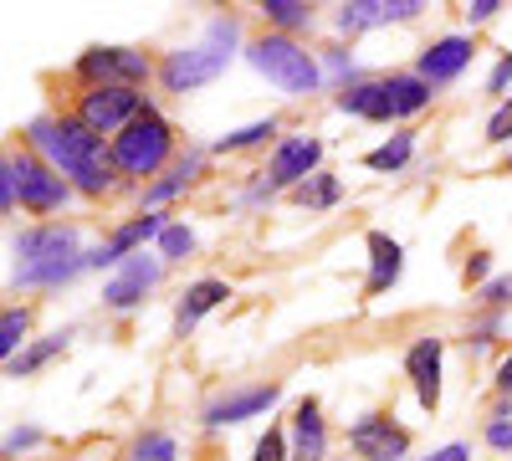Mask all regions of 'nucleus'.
<instances>
[{
    "label": "nucleus",
    "instance_id": "41",
    "mask_svg": "<svg viewBox=\"0 0 512 461\" xmlns=\"http://www.w3.org/2000/svg\"><path fill=\"white\" fill-rule=\"evenodd\" d=\"M492 380H497V395H502V400H512V349L497 359V374H492Z\"/></svg>",
    "mask_w": 512,
    "mask_h": 461
},
{
    "label": "nucleus",
    "instance_id": "8",
    "mask_svg": "<svg viewBox=\"0 0 512 461\" xmlns=\"http://www.w3.org/2000/svg\"><path fill=\"white\" fill-rule=\"evenodd\" d=\"M144 88H77V98H72V118H82L88 129L98 134V139H118L128 123H134L139 113H144Z\"/></svg>",
    "mask_w": 512,
    "mask_h": 461
},
{
    "label": "nucleus",
    "instance_id": "17",
    "mask_svg": "<svg viewBox=\"0 0 512 461\" xmlns=\"http://www.w3.org/2000/svg\"><path fill=\"white\" fill-rule=\"evenodd\" d=\"M292 461H323L328 456V415H323V400L318 395H303L292 405Z\"/></svg>",
    "mask_w": 512,
    "mask_h": 461
},
{
    "label": "nucleus",
    "instance_id": "1",
    "mask_svg": "<svg viewBox=\"0 0 512 461\" xmlns=\"http://www.w3.org/2000/svg\"><path fill=\"white\" fill-rule=\"evenodd\" d=\"M21 144L36 149L52 170L82 195V200H108L118 190V175H113V159H108V139H98L82 118H72L67 108L57 113H36L26 129H21Z\"/></svg>",
    "mask_w": 512,
    "mask_h": 461
},
{
    "label": "nucleus",
    "instance_id": "29",
    "mask_svg": "<svg viewBox=\"0 0 512 461\" xmlns=\"http://www.w3.org/2000/svg\"><path fill=\"white\" fill-rule=\"evenodd\" d=\"M482 441H487L497 456H512V400H502L487 421H482Z\"/></svg>",
    "mask_w": 512,
    "mask_h": 461
},
{
    "label": "nucleus",
    "instance_id": "30",
    "mask_svg": "<svg viewBox=\"0 0 512 461\" xmlns=\"http://www.w3.org/2000/svg\"><path fill=\"white\" fill-rule=\"evenodd\" d=\"M190 251H195V231L185 221H169L164 236H159V262H185Z\"/></svg>",
    "mask_w": 512,
    "mask_h": 461
},
{
    "label": "nucleus",
    "instance_id": "24",
    "mask_svg": "<svg viewBox=\"0 0 512 461\" xmlns=\"http://www.w3.org/2000/svg\"><path fill=\"white\" fill-rule=\"evenodd\" d=\"M338 200H344V180H338L333 170H318L313 180H303V185L292 190V205H297V211H308V216L333 211Z\"/></svg>",
    "mask_w": 512,
    "mask_h": 461
},
{
    "label": "nucleus",
    "instance_id": "32",
    "mask_svg": "<svg viewBox=\"0 0 512 461\" xmlns=\"http://www.w3.org/2000/svg\"><path fill=\"white\" fill-rule=\"evenodd\" d=\"M251 461H292V436H287V426H267L262 436H256Z\"/></svg>",
    "mask_w": 512,
    "mask_h": 461
},
{
    "label": "nucleus",
    "instance_id": "42",
    "mask_svg": "<svg viewBox=\"0 0 512 461\" xmlns=\"http://www.w3.org/2000/svg\"><path fill=\"white\" fill-rule=\"evenodd\" d=\"M36 441H41V431H31V426H26V431H11V436H6V451L16 456V451H31Z\"/></svg>",
    "mask_w": 512,
    "mask_h": 461
},
{
    "label": "nucleus",
    "instance_id": "6",
    "mask_svg": "<svg viewBox=\"0 0 512 461\" xmlns=\"http://www.w3.org/2000/svg\"><path fill=\"white\" fill-rule=\"evenodd\" d=\"M241 57H246V67H251L256 77H267L272 88L287 93V98H308V93H318L323 82H328L323 57H318L313 47H303L297 36H282V31L251 36Z\"/></svg>",
    "mask_w": 512,
    "mask_h": 461
},
{
    "label": "nucleus",
    "instance_id": "26",
    "mask_svg": "<svg viewBox=\"0 0 512 461\" xmlns=\"http://www.w3.org/2000/svg\"><path fill=\"white\" fill-rule=\"evenodd\" d=\"M267 16V31H282V36H297V31H313V6L308 0H262V6H256Z\"/></svg>",
    "mask_w": 512,
    "mask_h": 461
},
{
    "label": "nucleus",
    "instance_id": "16",
    "mask_svg": "<svg viewBox=\"0 0 512 461\" xmlns=\"http://www.w3.org/2000/svg\"><path fill=\"white\" fill-rule=\"evenodd\" d=\"M425 6L420 0H349L338 6L333 26L344 36H359V31H374V26H400V21H415Z\"/></svg>",
    "mask_w": 512,
    "mask_h": 461
},
{
    "label": "nucleus",
    "instance_id": "14",
    "mask_svg": "<svg viewBox=\"0 0 512 461\" xmlns=\"http://www.w3.org/2000/svg\"><path fill=\"white\" fill-rule=\"evenodd\" d=\"M282 400V385L267 380V385H246V390H226L221 400H210L200 421L210 431H221V426H241V421H256V415H267L272 405Z\"/></svg>",
    "mask_w": 512,
    "mask_h": 461
},
{
    "label": "nucleus",
    "instance_id": "3",
    "mask_svg": "<svg viewBox=\"0 0 512 461\" xmlns=\"http://www.w3.org/2000/svg\"><path fill=\"white\" fill-rule=\"evenodd\" d=\"M236 52H246L241 21H236V16H216V21L200 31V41H190V47L169 52V57L159 62V88H164V93H175V98L200 93L205 82H216V77L231 67Z\"/></svg>",
    "mask_w": 512,
    "mask_h": 461
},
{
    "label": "nucleus",
    "instance_id": "28",
    "mask_svg": "<svg viewBox=\"0 0 512 461\" xmlns=\"http://www.w3.org/2000/svg\"><path fill=\"white\" fill-rule=\"evenodd\" d=\"M282 129V118H256V123H246V129H236V134H221L216 144H210V149H216V154H241V149H262L272 134Z\"/></svg>",
    "mask_w": 512,
    "mask_h": 461
},
{
    "label": "nucleus",
    "instance_id": "27",
    "mask_svg": "<svg viewBox=\"0 0 512 461\" xmlns=\"http://www.w3.org/2000/svg\"><path fill=\"white\" fill-rule=\"evenodd\" d=\"M26 344H31V308L21 303V308H6V313H0V359L11 364Z\"/></svg>",
    "mask_w": 512,
    "mask_h": 461
},
{
    "label": "nucleus",
    "instance_id": "21",
    "mask_svg": "<svg viewBox=\"0 0 512 461\" xmlns=\"http://www.w3.org/2000/svg\"><path fill=\"white\" fill-rule=\"evenodd\" d=\"M200 164H205V154H200V149H185V154H180V159L169 164V170H164V175H159V180L144 190V205H149V211H159L164 200L185 195V190L195 185V175H200Z\"/></svg>",
    "mask_w": 512,
    "mask_h": 461
},
{
    "label": "nucleus",
    "instance_id": "40",
    "mask_svg": "<svg viewBox=\"0 0 512 461\" xmlns=\"http://www.w3.org/2000/svg\"><path fill=\"white\" fill-rule=\"evenodd\" d=\"M425 461H472V446H466V441H451V446H436Z\"/></svg>",
    "mask_w": 512,
    "mask_h": 461
},
{
    "label": "nucleus",
    "instance_id": "36",
    "mask_svg": "<svg viewBox=\"0 0 512 461\" xmlns=\"http://www.w3.org/2000/svg\"><path fill=\"white\" fill-rule=\"evenodd\" d=\"M477 298H482V308H487V313H502V308L512 303V277H492V282L477 292Z\"/></svg>",
    "mask_w": 512,
    "mask_h": 461
},
{
    "label": "nucleus",
    "instance_id": "7",
    "mask_svg": "<svg viewBox=\"0 0 512 461\" xmlns=\"http://www.w3.org/2000/svg\"><path fill=\"white\" fill-rule=\"evenodd\" d=\"M67 77L77 88H144L149 77H159V67L149 52H134V47H88Z\"/></svg>",
    "mask_w": 512,
    "mask_h": 461
},
{
    "label": "nucleus",
    "instance_id": "39",
    "mask_svg": "<svg viewBox=\"0 0 512 461\" xmlns=\"http://www.w3.org/2000/svg\"><path fill=\"white\" fill-rule=\"evenodd\" d=\"M497 11H502V0H472V6H466L461 16L472 21V26H487V21H492Z\"/></svg>",
    "mask_w": 512,
    "mask_h": 461
},
{
    "label": "nucleus",
    "instance_id": "4",
    "mask_svg": "<svg viewBox=\"0 0 512 461\" xmlns=\"http://www.w3.org/2000/svg\"><path fill=\"white\" fill-rule=\"evenodd\" d=\"M72 185L52 170L47 159H41L36 149H6V164H0V211L6 216H36V221H47L57 211H67L72 205Z\"/></svg>",
    "mask_w": 512,
    "mask_h": 461
},
{
    "label": "nucleus",
    "instance_id": "9",
    "mask_svg": "<svg viewBox=\"0 0 512 461\" xmlns=\"http://www.w3.org/2000/svg\"><path fill=\"white\" fill-rule=\"evenodd\" d=\"M318 170H323V139L318 134H292V139H277V149L267 159V185L272 190H297Z\"/></svg>",
    "mask_w": 512,
    "mask_h": 461
},
{
    "label": "nucleus",
    "instance_id": "12",
    "mask_svg": "<svg viewBox=\"0 0 512 461\" xmlns=\"http://www.w3.org/2000/svg\"><path fill=\"white\" fill-rule=\"evenodd\" d=\"M164 211H144V216H134V221H123L108 241H98L93 251H88V267H123L128 257H139V251H144V241H159L164 236Z\"/></svg>",
    "mask_w": 512,
    "mask_h": 461
},
{
    "label": "nucleus",
    "instance_id": "2",
    "mask_svg": "<svg viewBox=\"0 0 512 461\" xmlns=\"http://www.w3.org/2000/svg\"><path fill=\"white\" fill-rule=\"evenodd\" d=\"M16 287H62L77 272H88V251H82V231L72 221H31L16 231Z\"/></svg>",
    "mask_w": 512,
    "mask_h": 461
},
{
    "label": "nucleus",
    "instance_id": "35",
    "mask_svg": "<svg viewBox=\"0 0 512 461\" xmlns=\"http://www.w3.org/2000/svg\"><path fill=\"white\" fill-rule=\"evenodd\" d=\"M502 333V313H487L482 323H472V333H466V349H492Z\"/></svg>",
    "mask_w": 512,
    "mask_h": 461
},
{
    "label": "nucleus",
    "instance_id": "23",
    "mask_svg": "<svg viewBox=\"0 0 512 461\" xmlns=\"http://www.w3.org/2000/svg\"><path fill=\"white\" fill-rule=\"evenodd\" d=\"M384 82H390L395 118H415V113H425V108L436 103V88H431V82H425L420 72H390Z\"/></svg>",
    "mask_w": 512,
    "mask_h": 461
},
{
    "label": "nucleus",
    "instance_id": "31",
    "mask_svg": "<svg viewBox=\"0 0 512 461\" xmlns=\"http://www.w3.org/2000/svg\"><path fill=\"white\" fill-rule=\"evenodd\" d=\"M134 461H180V441L164 431H144L134 441Z\"/></svg>",
    "mask_w": 512,
    "mask_h": 461
},
{
    "label": "nucleus",
    "instance_id": "5",
    "mask_svg": "<svg viewBox=\"0 0 512 461\" xmlns=\"http://www.w3.org/2000/svg\"><path fill=\"white\" fill-rule=\"evenodd\" d=\"M108 159H113V175L123 185H154L159 170L180 159V139H175V123H169L154 103H144V113L128 123V129L108 144Z\"/></svg>",
    "mask_w": 512,
    "mask_h": 461
},
{
    "label": "nucleus",
    "instance_id": "18",
    "mask_svg": "<svg viewBox=\"0 0 512 461\" xmlns=\"http://www.w3.org/2000/svg\"><path fill=\"white\" fill-rule=\"evenodd\" d=\"M364 246H369V282H364V298H384V292L400 282V272H405V246H400L390 231H369Z\"/></svg>",
    "mask_w": 512,
    "mask_h": 461
},
{
    "label": "nucleus",
    "instance_id": "13",
    "mask_svg": "<svg viewBox=\"0 0 512 461\" xmlns=\"http://www.w3.org/2000/svg\"><path fill=\"white\" fill-rule=\"evenodd\" d=\"M159 277H164V262H159V251L154 257H128L123 267H118V277H108V287H103V303L113 308V313H134L149 292L159 287Z\"/></svg>",
    "mask_w": 512,
    "mask_h": 461
},
{
    "label": "nucleus",
    "instance_id": "34",
    "mask_svg": "<svg viewBox=\"0 0 512 461\" xmlns=\"http://www.w3.org/2000/svg\"><path fill=\"white\" fill-rule=\"evenodd\" d=\"M482 139H487V144H512V98L492 108V118H487V134H482Z\"/></svg>",
    "mask_w": 512,
    "mask_h": 461
},
{
    "label": "nucleus",
    "instance_id": "37",
    "mask_svg": "<svg viewBox=\"0 0 512 461\" xmlns=\"http://www.w3.org/2000/svg\"><path fill=\"white\" fill-rule=\"evenodd\" d=\"M507 88H512V52H502L497 67H492V77H487V93H492L497 103H507Z\"/></svg>",
    "mask_w": 512,
    "mask_h": 461
},
{
    "label": "nucleus",
    "instance_id": "11",
    "mask_svg": "<svg viewBox=\"0 0 512 461\" xmlns=\"http://www.w3.org/2000/svg\"><path fill=\"white\" fill-rule=\"evenodd\" d=\"M441 374H446V339H436V333H425V339H415L405 349V380L415 390V405L420 410H441Z\"/></svg>",
    "mask_w": 512,
    "mask_h": 461
},
{
    "label": "nucleus",
    "instance_id": "33",
    "mask_svg": "<svg viewBox=\"0 0 512 461\" xmlns=\"http://www.w3.org/2000/svg\"><path fill=\"white\" fill-rule=\"evenodd\" d=\"M318 57H323V67H328V82H338V93L359 82V77H354V57H349L344 47H323Z\"/></svg>",
    "mask_w": 512,
    "mask_h": 461
},
{
    "label": "nucleus",
    "instance_id": "19",
    "mask_svg": "<svg viewBox=\"0 0 512 461\" xmlns=\"http://www.w3.org/2000/svg\"><path fill=\"white\" fill-rule=\"evenodd\" d=\"M338 113H349V118H364V123H390L395 118V103H390V82L384 77H359L354 88H344L333 98Z\"/></svg>",
    "mask_w": 512,
    "mask_h": 461
},
{
    "label": "nucleus",
    "instance_id": "25",
    "mask_svg": "<svg viewBox=\"0 0 512 461\" xmlns=\"http://www.w3.org/2000/svg\"><path fill=\"white\" fill-rule=\"evenodd\" d=\"M410 159H415V134L400 129V134H390L384 144H374V149L364 154V170H374V175H400Z\"/></svg>",
    "mask_w": 512,
    "mask_h": 461
},
{
    "label": "nucleus",
    "instance_id": "20",
    "mask_svg": "<svg viewBox=\"0 0 512 461\" xmlns=\"http://www.w3.org/2000/svg\"><path fill=\"white\" fill-rule=\"evenodd\" d=\"M226 298H231V282H221V277H200V282H190V287L180 292V308H175V339L195 333V323H200L205 313H216Z\"/></svg>",
    "mask_w": 512,
    "mask_h": 461
},
{
    "label": "nucleus",
    "instance_id": "15",
    "mask_svg": "<svg viewBox=\"0 0 512 461\" xmlns=\"http://www.w3.org/2000/svg\"><path fill=\"white\" fill-rule=\"evenodd\" d=\"M472 57H477V36H436L431 47H425L420 57H415V72L431 82V88H441V82H456L466 67H472Z\"/></svg>",
    "mask_w": 512,
    "mask_h": 461
},
{
    "label": "nucleus",
    "instance_id": "22",
    "mask_svg": "<svg viewBox=\"0 0 512 461\" xmlns=\"http://www.w3.org/2000/svg\"><path fill=\"white\" fill-rule=\"evenodd\" d=\"M67 344H72V328H57V333H47V339H31V344L6 364V374H11V380H31L36 369H47L57 354H67Z\"/></svg>",
    "mask_w": 512,
    "mask_h": 461
},
{
    "label": "nucleus",
    "instance_id": "10",
    "mask_svg": "<svg viewBox=\"0 0 512 461\" xmlns=\"http://www.w3.org/2000/svg\"><path fill=\"white\" fill-rule=\"evenodd\" d=\"M349 451L359 461H405L410 456V431L395 421V415H359L349 426Z\"/></svg>",
    "mask_w": 512,
    "mask_h": 461
},
{
    "label": "nucleus",
    "instance_id": "38",
    "mask_svg": "<svg viewBox=\"0 0 512 461\" xmlns=\"http://www.w3.org/2000/svg\"><path fill=\"white\" fill-rule=\"evenodd\" d=\"M487 267H492V262H487V251H472V257H466V267H461V282L482 292V287H487Z\"/></svg>",
    "mask_w": 512,
    "mask_h": 461
}]
</instances>
